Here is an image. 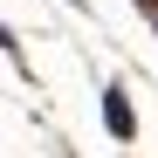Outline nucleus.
Instances as JSON below:
<instances>
[{
    "mask_svg": "<svg viewBox=\"0 0 158 158\" xmlns=\"http://www.w3.org/2000/svg\"><path fill=\"white\" fill-rule=\"evenodd\" d=\"M103 131H110L117 144H131V138H138V110H131L124 83H110V89H103Z\"/></svg>",
    "mask_w": 158,
    "mask_h": 158,
    "instance_id": "nucleus-1",
    "label": "nucleus"
},
{
    "mask_svg": "<svg viewBox=\"0 0 158 158\" xmlns=\"http://www.w3.org/2000/svg\"><path fill=\"white\" fill-rule=\"evenodd\" d=\"M69 7H83V0H69Z\"/></svg>",
    "mask_w": 158,
    "mask_h": 158,
    "instance_id": "nucleus-2",
    "label": "nucleus"
}]
</instances>
